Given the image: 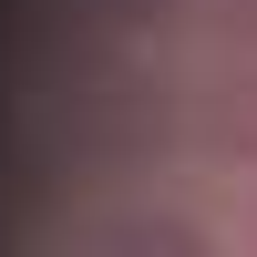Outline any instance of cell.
<instances>
[{"label":"cell","mask_w":257,"mask_h":257,"mask_svg":"<svg viewBox=\"0 0 257 257\" xmlns=\"http://www.w3.org/2000/svg\"><path fill=\"white\" fill-rule=\"evenodd\" d=\"M196 144L226 165H257V62H226L196 103Z\"/></svg>","instance_id":"1"},{"label":"cell","mask_w":257,"mask_h":257,"mask_svg":"<svg viewBox=\"0 0 257 257\" xmlns=\"http://www.w3.org/2000/svg\"><path fill=\"white\" fill-rule=\"evenodd\" d=\"M103 257H216V247H206V226H185L175 206H134V216L103 237Z\"/></svg>","instance_id":"2"},{"label":"cell","mask_w":257,"mask_h":257,"mask_svg":"<svg viewBox=\"0 0 257 257\" xmlns=\"http://www.w3.org/2000/svg\"><path fill=\"white\" fill-rule=\"evenodd\" d=\"M216 41L237 62H257V0H216Z\"/></svg>","instance_id":"3"},{"label":"cell","mask_w":257,"mask_h":257,"mask_svg":"<svg viewBox=\"0 0 257 257\" xmlns=\"http://www.w3.org/2000/svg\"><path fill=\"white\" fill-rule=\"evenodd\" d=\"M247 257H257V216H247Z\"/></svg>","instance_id":"4"}]
</instances>
